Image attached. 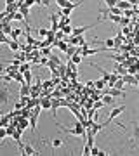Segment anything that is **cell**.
Listing matches in <instances>:
<instances>
[{"instance_id":"obj_1","label":"cell","mask_w":139,"mask_h":156,"mask_svg":"<svg viewBox=\"0 0 139 156\" xmlns=\"http://www.w3.org/2000/svg\"><path fill=\"white\" fill-rule=\"evenodd\" d=\"M64 132H68L70 135H77V137H83V135H87V128L83 127L80 122H77L75 123V127L73 128H64V127H61Z\"/></svg>"},{"instance_id":"obj_2","label":"cell","mask_w":139,"mask_h":156,"mask_svg":"<svg viewBox=\"0 0 139 156\" xmlns=\"http://www.w3.org/2000/svg\"><path fill=\"white\" fill-rule=\"evenodd\" d=\"M9 97H11V90L7 87H4V85H0V106L9 104V101H11Z\"/></svg>"},{"instance_id":"obj_3","label":"cell","mask_w":139,"mask_h":156,"mask_svg":"<svg viewBox=\"0 0 139 156\" xmlns=\"http://www.w3.org/2000/svg\"><path fill=\"white\" fill-rule=\"evenodd\" d=\"M123 111H125V106H118V108H115V109H111L110 116H108V120L104 122V125L108 127V125H110V122H113V120H115L117 116H120V115H122Z\"/></svg>"},{"instance_id":"obj_4","label":"cell","mask_w":139,"mask_h":156,"mask_svg":"<svg viewBox=\"0 0 139 156\" xmlns=\"http://www.w3.org/2000/svg\"><path fill=\"white\" fill-rule=\"evenodd\" d=\"M104 94H110L111 97H125V92L122 89H117V87H110V90H106Z\"/></svg>"},{"instance_id":"obj_5","label":"cell","mask_w":139,"mask_h":156,"mask_svg":"<svg viewBox=\"0 0 139 156\" xmlns=\"http://www.w3.org/2000/svg\"><path fill=\"white\" fill-rule=\"evenodd\" d=\"M21 154H42V153H40V151H35L33 149V146L31 144H24L23 146V149H21Z\"/></svg>"},{"instance_id":"obj_6","label":"cell","mask_w":139,"mask_h":156,"mask_svg":"<svg viewBox=\"0 0 139 156\" xmlns=\"http://www.w3.org/2000/svg\"><path fill=\"white\" fill-rule=\"evenodd\" d=\"M104 127H106L104 123H94V125H92L90 128H87V132H89V134H94V135H97V134H99V132H101V130H103Z\"/></svg>"},{"instance_id":"obj_7","label":"cell","mask_w":139,"mask_h":156,"mask_svg":"<svg viewBox=\"0 0 139 156\" xmlns=\"http://www.w3.org/2000/svg\"><path fill=\"white\" fill-rule=\"evenodd\" d=\"M106 49H82V52H80V54H82V57H87V56H94V54H97V52H104Z\"/></svg>"},{"instance_id":"obj_8","label":"cell","mask_w":139,"mask_h":156,"mask_svg":"<svg viewBox=\"0 0 139 156\" xmlns=\"http://www.w3.org/2000/svg\"><path fill=\"white\" fill-rule=\"evenodd\" d=\"M40 106H42V109L49 111L50 108H52V99L50 97H40Z\"/></svg>"},{"instance_id":"obj_9","label":"cell","mask_w":139,"mask_h":156,"mask_svg":"<svg viewBox=\"0 0 139 156\" xmlns=\"http://www.w3.org/2000/svg\"><path fill=\"white\" fill-rule=\"evenodd\" d=\"M122 80H123V83H129V85H136V87H137L139 85V82L137 80H136V76H134V75H123L122 76Z\"/></svg>"},{"instance_id":"obj_10","label":"cell","mask_w":139,"mask_h":156,"mask_svg":"<svg viewBox=\"0 0 139 156\" xmlns=\"http://www.w3.org/2000/svg\"><path fill=\"white\" fill-rule=\"evenodd\" d=\"M30 94H31V85L21 83V89H19V97H23V95H30Z\"/></svg>"},{"instance_id":"obj_11","label":"cell","mask_w":139,"mask_h":156,"mask_svg":"<svg viewBox=\"0 0 139 156\" xmlns=\"http://www.w3.org/2000/svg\"><path fill=\"white\" fill-rule=\"evenodd\" d=\"M117 7H120V9H122V11H127V9H132V4H130V2H127V0H118L117 2Z\"/></svg>"},{"instance_id":"obj_12","label":"cell","mask_w":139,"mask_h":156,"mask_svg":"<svg viewBox=\"0 0 139 156\" xmlns=\"http://www.w3.org/2000/svg\"><path fill=\"white\" fill-rule=\"evenodd\" d=\"M57 108H61V99H59V97H56V99H52V108H50V111H52V115H54L56 116V109H57Z\"/></svg>"},{"instance_id":"obj_13","label":"cell","mask_w":139,"mask_h":156,"mask_svg":"<svg viewBox=\"0 0 139 156\" xmlns=\"http://www.w3.org/2000/svg\"><path fill=\"white\" fill-rule=\"evenodd\" d=\"M7 45H9V49H11L12 52H17V50L21 49V45H19V42H17V40H12V38H11V42H9Z\"/></svg>"},{"instance_id":"obj_14","label":"cell","mask_w":139,"mask_h":156,"mask_svg":"<svg viewBox=\"0 0 139 156\" xmlns=\"http://www.w3.org/2000/svg\"><path fill=\"white\" fill-rule=\"evenodd\" d=\"M19 12L24 16V21H26V24H28V19H30V7L21 5V7H19Z\"/></svg>"},{"instance_id":"obj_15","label":"cell","mask_w":139,"mask_h":156,"mask_svg":"<svg viewBox=\"0 0 139 156\" xmlns=\"http://www.w3.org/2000/svg\"><path fill=\"white\" fill-rule=\"evenodd\" d=\"M21 35H23V30L21 28H12V31H11V35H9V37H11L12 40H17Z\"/></svg>"},{"instance_id":"obj_16","label":"cell","mask_w":139,"mask_h":156,"mask_svg":"<svg viewBox=\"0 0 139 156\" xmlns=\"http://www.w3.org/2000/svg\"><path fill=\"white\" fill-rule=\"evenodd\" d=\"M106 83H108V82H106L104 78H99V80L94 82V87H96V90H103V87H104Z\"/></svg>"},{"instance_id":"obj_17","label":"cell","mask_w":139,"mask_h":156,"mask_svg":"<svg viewBox=\"0 0 139 156\" xmlns=\"http://www.w3.org/2000/svg\"><path fill=\"white\" fill-rule=\"evenodd\" d=\"M23 76H24V82H26L28 85H31V82H33V75H31V69L24 71V73H23Z\"/></svg>"},{"instance_id":"obj_18","label":"cell","mask_w":139,"mask_h":156,"mask_svg":"<svg viewBox=\"0 0 139 156\" xmlns=\"http://www.w3.org/2000/svg\"><path fill=\"white\" fill-rule=\"evenodd\" d=\"M118 78H120V75H118V73H111V76H110V80H108V83H106V85H108V87H113Z\"/></svg>"},{"instance_id":"obj_19","label":"cell","mask_w":139,"mask_h":156,"mask_svg":"<svg viewBox=\"0 0 139 156\" xmlns=\"http://www.w3.org/2000/svg\"><path fill=\"white\" fill-rule=\"evenodd\" d=\"M103 45H104L106 49H115V40L113 38H106V40H103Z\"/></svg>"},{"instance_id":"obj_20","label":"cell","mask_w":139,"mask_h":156,"mask_svg":"<svg viewBox=\"0 0 139 156\" xmlns=\"http://www.w3.org/2000/svg\"><path fill=\"white\" fill-rule=\"evenodd\" d=\"M101 99H103V102L108 106V104H113V99H115V97H111L110 94H103L101 95Z\"/></svg>"},{"instance_id":"obj_21","label":"cell","mask_w":139,"mask_h":156,"mask_svg":"<svg viewBox=\"0 0 139 156\" xmlns=\"http://www.w3.org/2000/svg\"><path fill=\"white\" fill-rule=\"evenodd\" d=\"M70 61H71V62H75V64L78 66V64H80V62L83 61V57H82V54H75V56H71V57H70Z\"/></svg>"},{"instance_id":"obj_22","label":"cell","mask_w":139,"mask_h":156,"mask_svg":"<svg viewBox=\"0 0 139 156\" xmlns=\"http://www.w3.org/2000/svg\"><path fill=\"white\" fill-rule=\"evenodd\" d=\"M50 54H52V49H50V47H44V49H40V56L49 57Z\"/></svg>"},{"instance_id":"obj_23","label":"cell","mask_w":139,"mask_h":156,"mask_svg":"<svg viewBox=\"0 0 139 156\" xmlns=\"http://www.w3.org/2000/svg\"><path fill=\"white\" fill-rule=\"evenodd\" d=\"M120 26H130V17H125V16H122V19H120V23H118Z\"/></svg>"},{"instance_id":"obj_24","label":"cell","mask_w":139,"mask_h":156,"mask_svg":"<svg viewBox=\"0 0 139 156\" xmlns=\"http://www.w3.org/2000/svg\"><path fill=\"white\" fill-rule=\"evenodd\" d=\"M28 69H31V64H30V62H21V66H19V71L24 73V71H28Z\"/></svg>"},{"instance_id":"obj_25","label":"cell","mask_w":139,"mask_h":156,"mask_svg":"<svg viewBox=\"0 0 139 156\" xmlns=\"http://www.w3.org/2000/svg\"><path fill=\"white\" fill-rule=\"evenodd\" d=\"M50 146H52L54 149H57V147H61V146H63V140L61 139H54L52 142H50Z\"/></svg>"},{"instance_id":"obj_26","label":"cell","mask_w":139,"mask_h":156,"mask_svg":"<svg viewBox=\"0 0 139 156\" xmlns=\"http://www.w3.org/2000/svg\"><path fill=\"white\" fill-rule=\"evenodd\" d=\"M70 2H71V0H56V4L61 7V9H63V7H68V5H70Z\"/></svg>"},{"instance_id":"obj_27","label":"cell","mask_w":139,"mask_h":156,"mask_svg":"<svg viewBox=\"0 0 139 156\" xmlns=\"http://www.w3.org/2000/svg\"><path fill=\"white\" fill-rule=\"evenodd\" d=\"M132 139L134 140H139V125H136L132 130Z\"/></svg>"},{"instance_id":"obj_28","label":"cell","mask_w":139,"mask_h":156,"mask_svg":"<svg viewBox=\"0 0 139 156\" xmlns=\"http://www.w3.org/2000/svg\"><path fill=\"white\" fill-rule=\"evenodd\" d=\"M90 151H92V146H90V144H85V146H83V153H82V154H83V156H89Z\"/></svg>"},{"instance_id":"obj_29","label":"cell","mask_w":139,"mask_h":156,"mask_svg":"<svg viewBox=\"0 0 139 156\" xmlns=\"http://www.w3.org/2000/svg\"><path fill=\"white\" fill-rule=\"evenodd\" d=\"M49 59H50L52 62H56L57 66H61V59H59L57 56H54V54H50V56H49Z\"/></svg>"},{"instance_id":"obj_30","label":"cell","mask_w":139,"mask_h":156,"mask_svg":"<svg viewBox=\"0 0 139 156\" xmlns=\"http://www.w3.org/2000/svg\"><path fill=\"white\" fill-rule=\"evenodd\" d=\"M37 31H38V37H45L47 38V35H49V30H45V28H38Z\"/></svg>"},{"instance_id":"obj_31","label":"cell","mask_w":139,"mask_h":156,"mask_svg":"<svg viewBox=\"0 0 139 156\" xmlns=\"http://www.w3.org/2000/svg\"><path fill=\"white\" fill-rule=\"evenodd\" d=\"M64 37H66V35H64L63 30H57V31H56V40H63Z\"/></svg>"},{"instance_id":"obj_32","label":"cell","mask_w":139,"mask_h":156,"mask_svg":"<svg viewBox=\"0 0 139 156\" xmlns=\"http://www.w3.org/2000/svg\"><path fill=\"white\" fill-rule=\"evenodd\" d=\"M113 87H117V89H122V90H123V80H122V76H120L117 82H115V85H113Z\"/></svg>"},{"instance_id":"obj_33","label":"cell","mask_w":139,"mask_h":156,"mask_svg":"<svg viewBox=\"0 0 139 156\" xmlns=\"http://www.w3.org/2000/svg\"><path fill=\"white\" fill-rule=\"evenodd\" d=\"M5 137H7V128L5 127H0V140L5 139Z\"/></svg>"},{"instance_id":"obj_34","label":"cell","mask_w":139,"mask_h":156,"mask_svg":"<svg viewBox=\"0 0 139 156\" xmlns=\"http://www.w3.org/2000/svg\"><path fill=\"white\" fill-rule=\"evenodd\" d=\"M103 2H104V4H106L108 7H115V5H117L118 0H103Z\"/></svg>"},{"instance_id":"obj_35","label":"cell","mask_w":139,"mask_h":156,"mask_svg":"<svg viewBox=\"0 0 139 156\" xmlns=\"http://www.w3.org/2000/svg\"><path fill=\"white\" fill-rule=\"evenodd\" d=\"M26 106V104H24V102H23V101H17L16 104H14V109H23V108Z\"/></svg>"},{"instance_id":"obj_36","label":"cell","mask_w":139,"mask_h":156,"mask_svg":"<svg viewBox=\"0 0 139 156\" xmlns=\"http://www.w3.org/2000/svg\"><path fill=\"white\" fill-rule=\"evenodd\" d=\"M40 64H42V66H47V64H49V57L42 56V59H40Z\"/></svg>"},{"instance_id":"obj_37","label":"cell","mask_w":139,"mask_h":156,"mask_svg":"<svg viewBox=\"0 0 139 156\" xmlns=\"http://www.w3.org/2000/svg\"><path fill=\"white\" fill-rule=\"evenodd\" d=\"M97 153H99V149H97V147H96V146H92V151H90V154L97 156Z\"/></svg>"},{"instance_id":"obj_38","label":"cell","mask_w":139,"mask_h":156,"mask_svg":"<svg viewBox=\"0 0 139 156\" xmlns=\"http://www.w3.org/2000/svg\"><path fill=\"white\" fill-rule=\"evenodd\" d=\"M5 4L7 5H11V4H16V0H5Z\"/></svg>"},{"instance_id":"obj_39","label":"cell","mask_w":139,"mask_h":156,"mask_svg":"<svg viewBox=\"0 0 139 156\" xmlns=\"http://www.w3.org/2000/svg\"><path fill=\"white\" fill-rule=\"evenodd\" d=\"M104 154H108V153H106V151H101V149H99V153H97V156H104Z\"/></svg>"},{"instance_id":"obj_40","label":"cell","mask_w":139,"mask_h":156,"mask_svg":"<svg viewBox=\"0 0 139 156\" xmlns=\"http://www.w3.org/2000/svg\"><path fill=\"white\" fill-rule=\"evenodd\" d=\"M134 76H136V80H137V82H139V71L136 73V75H134Z\"/></svg>"},{"instance_id":"obj_41","label":"cell","mask_w":139,"mask_h":156,"mask_svg":"<svg viewBox=\"0 0 139 156\" xmlns=\"http://www.w3.org/2000/svg\"><path fill=\"white\" fill-rule=\"evenodd\" d=\"M137 87H139V85H137Z\"/></svg>"}]
</instances>
